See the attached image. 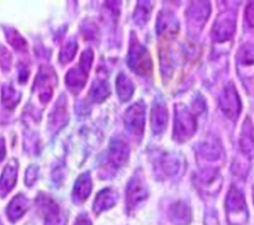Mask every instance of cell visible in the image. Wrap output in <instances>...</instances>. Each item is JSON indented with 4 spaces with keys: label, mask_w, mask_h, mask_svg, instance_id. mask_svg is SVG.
Here are the masks:
<instances>
[{
    "label": "cell",
    "mask_w": 254,
    "mask_h": 225,
    "mask_svg": "<svg viewBox=\"0 0 254 225\" xmlns=\"http://www.w3.org/2000/svg\"><path fill=\"white\" fill-rule=\"evenodd\" d=\"M178 30V23L175 16L169 11H161L157 19V33L174 34Z\"/></svg>",
    "instance_id": "obj_21"
},
{
    "label": "cell",
    "mask_w": 254,
    "mask_h": 225,
    "mask_svg": "<svg viewBox=\"0 0 254 225\" xmlns=\"http://www.w3.org/2000/svg\"><path fill=\"white\" fill-rule=\"evenodd\" d=\"M253 204H254V193H253Z\"/></svg>",
    "instance_id": "obj_38"
},
{
    "label": "cell",
    "mask_w": 254,
    "mask_h": 225,
    "mask_svg": "<svg viewBox=\"0 0 254 225\" xmlns=\"http://www.w3.org/2000/svg\"><path fill=\"white\" fill-rule=\"evenodd\" d=\"M5 35L8 43L14 48L16 51L24 52L27 50V42L26 40L13 28L5 29Z\"/></svg>",
    "instance_id": "obj_27"
},
{
    "label": "cell",
    "mask_w": 254,
    "mask_h": 225,
    "mask_svg": "<svg viewBox=\"0 0 254 225\" xmlns=\"http://www.w3.org/2000/svg\"><path fill=\"white\" fill-rule=\"evenodd\" d=\"M109 94H110V88L106 80L102 78H98L93 81L92 86L90 88V96L94 101L96 102L103 101L105 98L109 96Z\"/></svg>",
    "instance_id": "obj_26"
},
{
    "label": "cell",
    "mask_w": 254,
    "mask_h": 225,
    "mask_svg": "<svg viewBox=\"0 0 254 225\" xmlns=\"http://www.w3.org/2000/svg\"><path fill=\"white\" fill-rule=\"evenodd\" d=\"M123 119L126 130L133 136L141 137L144 133L146 119V106L144 102L138 101L128 107Z\"/></svg>",
    "instance_id": "obj_5"
},
{
    "label": "cell",
    "mask_w": 254,
    "mask_h": 225,
    "mask_svg": "<svg viewBox=\"0 0 254 225\" xmlns=\"http://www.w3.org/2000/svg\"><path fill=\"white\" fill-rule=\"evenodd\" d=\"M0 225H3V224H2V222H1V220H0Z\"/></svg>",
    "instance_id": "obj_39"
},
{
    "label": "cell",
    "mask_w": 254,
    "mask_h": 225,
    "mask_svg": "<svg viewBox=\"0 0 254 225\" xmlns=\"http://www.w3.org/2000/svg\"><path fill=\"white\" fill-rule=\"evenodd\" d=\"M149 190L148 185L144 177V173L141 169L134 171L126 186L125 203L126 209L129 213L135 211L141 206L148 198Z\"/></svg>",
    "instance_id": "obj_3"
},
{
    "label": "cell",
    "mask_w": 254,
    "mask_h": 225,
    "mask_svg": "<svg viewBox=\"0 0 254 225\" xmlns=\"http://www.w3.org/2000/svg\"><path fill=\"white\" fill-rule=\"evenodd\" d=\"M73 225H92V223L86 213H81L76 217Z\"/></svg>",
    "instance_id": "obj_34"
},
{
    "label": "cell",
    "mask_w": 254,
    "mask_h": 225,
    "mask_svg": "<svg viewBox=\"0 0 254 225\" xmlns=\"http://www.w3.org/2000/svg\"><path fill=\"white\" fill-rule=\"evenodd\" d=\"M196 119L191 111L184 104H176L174 106V140L184 143L190 140L196 131Z\"/></svg>",
    "instance_id": "obj_1"
},
{
    "label": "cell",
    "mask_w": 254,
    "mask_h": 225,
    "mask_svg": "<svg viewBox=\"0 0 254 225\" xmlns=\"http://www.w3.org/2000/svg\"><path fill=\"white\" fill-rule=\"evenodd\" d=\"M77 42L74 39H70L67 41V43L62 48L60 55H59V59L63 64H65L69 61H71L76 54L77 51Z\"/></svg>",
    "instance_id": "obj_29"
},
{
    "label": "cell",
    "mask_w": 254,
    "mask_h": 225,
    "mask_svg": "<svg viewBox=\"0 0 254 225\" xmlns=\"http://www.w3.org/2000/svg\"><path fill=\"white\" fill-rule=\"evenodd\" d=\"M205 225H218L217 218H216V217H214L213 215H209V216H207V218H206V222H205Z\"/></svg>",
    "instance_id": "obj_37"
},
{
    "label": "cell",
    "mask_w": 254,
    "mask_h": 225,
    "mask_svg": "<svg viewBox=\"0 0 254 225\" xmlns=\"http://www.w3.org/2000/svg\"><path fill=\"white\" fill-rule=\"evenodd\" d=\"M224 205L225 210L229 216L244 213L247 208L243 192L234 185L228 189L225 196Z\"/></svg>",
    "instance_id": "obj_11"
},
{
    "label": "cell",
    "mask_w": 254,
    "mask_h": 225,
    "mask_svg": "<svg viewBox=\"0 0 254 225\" xmlns=\"http://www.w3.org/2000/svg\"><path fill=\"white\" fill-rule=\"evenodd\" d=\"M6 155V147H5V141L4 138L0 137V163L4 160Z\"/></svg>",
    "instance_id": "obj_36"
},
{
    "label": "cell",
    "mask_w": 254,
    "mask_h": 225,
    "mask_svg": "<svg viewBox=\"0 0 254 225\" xmlns=\"http://www.w3.org/2000/svg\"><path fill=\"white\" fill-rule=\"evenodd\" d=\"M180 160L177 157H175V155L171 154L161 155L156 162L157 170L167 177L174 176L180 170Z\"/></svg>",
    "instance_id": "obj_19"
},
{
    "label": "cell",
    "mask_w": 254,
    "mask_h": 225,
    "mask_svg": "<svg viewBox=\"0 0 254 225\" xmlns=\"http://www.w3.org/2000/svg\"><path fill=\"white\" fill-rule=\"evenodd\" d=\"M152 4L149 1H140L134 10V21L138 26H144L148 23L152 14Z\"/></svg>",
    "instance_id": "obj_25"
},
{
    "label": "cell",
    "mask_w": 254,
    "mask_h": 225,
    "mask_svg": "<svg viewBox=\"0 0 254 225\" xmlns=\"http://www.w3.org/2000/svg\"><path fill=\"white\" fill-rule=\"evenodd\" d=\"M168 125V107L162 95L158 94L152 103L150 112V126L155 135L164 133Z\"/></svg>",
    "instance_id": "obj_8"
},
{
    "label": "cell",
    "mask_w": 254,
    "mask_h": 225,
    "mask_svg": "<svg viewBox=\"0 0 254 225\" xmlns=\"http://www.w3.org/2000/svg\"><path fill=\"white\" fill-rule=\"evenodd\" d=\"M12 56L10 52L3 46H0V65L4 72L10 70L11 63H12Z\"/></svg>",
    "instance_id": "obj_31"
},
{
    "label": "cell",
    "mask_w": 254,
    "mask_h": 225,
    "mask_svg": "<svg viewBox=\"0 0 254 225\" xmlns=\"http://www.w3.org/2000/svg\"><path fill=\"white\" fill-rule=\"evenodd\" d=\"M28 65L21 63L18 67V75H19V82H25L29 77V70Z\"/></svg>",
    "instance_id": "obj_33"
},
{
    "label": "cell",
    "mask_w": 254,
    "mask_h": 225,
    "mask_svg": "<svg viewBox=\"0 0 254 225\" xmlns=\"http://www.w3.org/2000/svg\"><path fill=\"white\" fill-rule=\"evenodd\" d=\"M219 107L222 113L228 119L235 121L242 110L240 95L233 83H228L222 89L219 95Z\"/></svg>",
    "instance_id": "obj_4"
},
{
    "label": "cell",
    "mask_w": 254,
    "mask_h": 225,
    "mask_svg": "<svg viewBox=\"0 0 254 225\" xmlns=\"http://www.w3.org/2000/svg\"><path fill=\"white\" fill-rule=\"evenodd\" d=\"M127 64L131 70L142 77H149L152 73L153 64L149 51L135 36H132L130 39Z\"/></svg>",
    "instance_id": "obj_2"
},
{
    "label": "cell",
    "mask_w": 254,
    "mask_h": 225,
    "mask_svg": "<svg viewBox=\"0 0 254 225\" xmlns=\"http://www.w3.org/2000/svg\"><path fill=\"white\" fill-rule=\"evenodd\" d=\"M210 15V5L206 1H195L190 5L187 11L189 24L193 29H201Z\"/></svg>",
    "instance_id": "obj_10"
},
{
    "label": "cell",
    "mask_w": 254,
    "mask_h": 225,
    "mask_svg": "<svg viewBox=\"0 0 254 225\" xmlns=\"http://www.w3.org/2000/svg\"><path fill=\"white\" fill-rule=\"evenodd\" d=\"M245 20L250 27L254 28V2H251L246 6Z\"/></svg>",
    "instance_id": "obj_32"
},
{
    "label": "cell",
    "mask_w": 254,
    "mask_h": 225,
    "mask_svg": "<svg viewBox=\"0 0 254 225\" xmlns=\"http://www.w3.org/2000/svg\"><path fill=\"white\" fill-rule=\"evenodd\" d=\"M92 189V180L88 171L77 176L74 181L71 198L75 204H81L89 196Z\"/></svg>",
    "instance_id": "obj_13"
},
{
    "label": "cell",
    "mask_w": 254,
    "mask_h": 225,
    "mask_svg": "<svg viewBox=\"0 0 254 225\" xmlns=\"http://www.w3.org/2000/svg\"><path fill=\"white\" fill-rule=\"evenodd\" d=\"M237 61L241 65H254V45L245 44L237 51Z\"/></svg>",
    "instance_id": "obj_28"
},
{
    "label": "cell",
    "mask_w": 254,
    "mask_h": 225,
    "mask_svg": "<svg viewBox=\"0 0 254 225\" xmlns=\"http://www.w3.org/2000/svg\"><path fill=\"white\" fill-rule=\"evenodd\" d=\"M18 175V163L15 159L11 160L4 167L0 175V196L5 197L15 186Z\"/></svg>",
    "instance_id": "obj_12"
},
{
    "label": "cell",
    "mask_w": 254,
    "mask_h": 225,
    "mask_svg": "<svg viewBox=\"0 0 254 225\" xmlns=\"http://www.w3.org/2000/svg\"><path fill=\"white\" fill-rule=\"evenodd\" d=\"M88 72L81 68L79 65L77 67L70 68L65 75L66 87L73 93L77 94L81 91L86 83Z\"/></svg>",
    "instance_id": "obj_18"
},
{
    "label": "cell",
    "mask_w": 254,
    "mask_h": 225,
    "mask_svg": "<svg viewBox=\"0 0 254 225\" xmlns=\"http://www.w3.org/2000/svg\"><path fill=\"white\" fill-rule=\"evenodd\" d=\"M239 145L242 153L246 156L254 154V127L249 118H247L242 126Z\"/></svg>",
    "instance_id": "obj_20"
},
{
    "label": "cell",
    "mask_w": 254,
    "mask_h": 225,
    "mask_svg": "<svg viewBox=\"0 0 254 225\" xmlns=\"http://www.w3.org/2000/svg\"><path fill=\"white\" fill-rule=\"evenodd\" d=\"M29 208V200L28 198L22 194L19 193L15 195L12 200L9 202V204L6 207V215L10 222L15 223L20 218L23 217V215L27 212Z\"/></svg>",
    "instance_id": "obj_17"
},
{
    "label": "cell",
    "mask_w": 254,
    "mask_h": 225,
    "mask_svg": "<svg viewBox=\"0 0 254 225\" xmlns=\"http://www.w3.org/2000/svg\"><path fill=\"white\" fill-rule=\"evenodd\" d=\"M115 87L119 99L123 102L128 101L132 97L135 89L132 80L124 72H120L117 75Z\"/></svg>",
    "instance_id": "obj_22"
},
{
    "label": "cell",
    "mask_w": 254,
    "mask_h": 225,
    "mask_svg": "<svg viewBox=\"0 0 254 225\" xmlns=\"http://www.w3.org/2000/svg\"><path fill=\"white\" fill-rule=\"evenodd\" d=\"M21 98V93L17 91L12 85L5 83L2 85L1 89V102L6 109H14V107L19 103Z\"/></svg>",
    "instance_id": "obj_24"
},
{
    "label": "cell",
    "mask_w": 254,
    "mask_h": 225,
    "mask_svg": "<svg viewBox=\"0 0 254 225\" xmlns=\"http://www.w3.org/2000/svg\"><path fill=\"white\" fill-rule=\"evenodd\" d=\"M39 175V167L37 165H30L25 172V183L27 186H32L37 181Z\"/></svg>",
    "instance_id": "obj_30"
},
{
    "label": "cell",
    "mask_w": 254,
    "mask_h": 225,
    "mask_svg": "<svg viewBox=\"0 0 254 225\" xmlns=\"http://www.w3.org/2000/svg\"><path fill=\"white\" fill-rule=\"evenodd\" d=\"M37 204L44 215L45 225H65L66 218L60 205L52 197L41 193L37 197Z\"/></svg>",
    "instance_id": "obj_7"
},
{
    "label": "cell",
    "mask_w": 254,
    "mask_h": 225,
    "mask_svg": "<svg viewBox=\"0 0 254 225\" xmlns=\"http://www.w3.org/2000/svg\"><path fill=\"white\" fill-rule=\"evenodd\" d=\"M236 29V16L233 12H221L215 19L211 35L215 42L223 43L232 38Z\"/></svg>",
    "instance_id": "obj_6"
},
{
    "label": "cell",
    "mask_w": 254,
    "mask_h": 225,
    "mask_svg": "<svg viewBox=\"0 0 254 225\" xmlns=\"http://www.w3.org/2000/svg\"><path fill=\"white\" fill-rule=\"evenodd\" d=\"M118 199V193L115 189L111 187H106L97 192L94 202H93V211L96 214H100L103 211H106L113 207Z\"/></svg>",
    "instance_id": "obj_16"
},
{
    "label": "cell",
    "mask_w": 254,
    "mask_h": 225,
    "mask_svg": "<svg viewBox=\"0 0 254 225\" xmlns=\"http://www.w3.org/2000/svg\"><path fill=\"white\" fill-rule=\"evenodd\" d=\"M205 109V104H204V101L203 99H200L199 96L197 95L196 98L194 99L193 101V110H195L196 112H201Z\"/></svg>",
    "instance_id": "obj_35"
},
{
    "label": "cell",
    "mask_w": 254,
    "mask_h": 225,
    "mask_svg": "<svg viewBox=\"0 0 254 225\" xmlns=\"http://www.w3.org/2000/svg\"><path fill=\"white\" fill-rule=\"evenodd\" d=\"M67 116L68 112L66 109V98L64 95H62L56 102L49 117V126L51 127V132L52 130L58 131L64 127L67 121Z\"/></svg>",
    "instance_id": "obj_15"
},
{
    "label": "cell",
    "mask_w": 254,
    "mask_h": 225,
    "mask_svg": "<svg viewBox=\"0 0 254 225\" xmlns=\"http://www.w3.org/2000/svg\"><path fill=\"white\" fill-rule=\"evenodd\" d=\"M168 216L174 225H190L191 222V208L188 203L180 200L169 207Z\"/></svg>",
    "instance_id": "obj_14"
},
{
    "label": "cell",
    "mask_w": 254,
    "mask_h": 225,
    "mask_svg": "<svg viewBox=\"0 0 254 225\" xmlns=\"http://www.w3.org/2000/svg\"><path fill=\"white\" fill-rule=\"evenodd\" d=\"M129 147L123 140L117 138L111 140L106 157V162L109 168L113 170L122 168L129 159Z\"/></svg>",
    "instance_id": "obj_9"
},
{
    "label": "cell",
    "mask_w": 254,
    "mask_h": 225,
    "mask_svg": "<svg viewBox=\"0 0 254 225\" xmlns=\"http://www.w3.org/2000/svg\"><path fill=\"white\" fill-rule=\"evenodd\" d=\"M220 145L214 138L205 139L198 145V154L205 160H217L220 157Z\"/></svg>",
    "instance_id": "obj_23"
}]
</instances>
